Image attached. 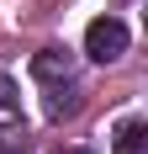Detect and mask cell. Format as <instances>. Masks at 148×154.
Wrapping results in <instances>:
<instances>
[{"instance_id":"3","label":"cell","mask_w":148,"mask_h":154,"mask_svg":"<svg viewBox=\"0 0 148 154\" xmlns=\"http://www.w3.org/2000/svg\"><path fill=\"white\" fill-rule=\"evenodd\" d=\"M21 117H16L11 106H0V154H11V149H21Z\"/></svg>"},{"instance_id":"2","label":"cell","mask_w":148,"mask_h":154,"mask_svg":"<svg viewBox=\"0 0 148 154\" xmlns=\"http://www.w3.org/2000/svg\"><path fill=\"white\" fill-rule=\"evenodd\" d=\"M32 75H37V80H69L74 64H69V53H64V48H43V53L32 59Z\"/></svg>"},{"instance_id":"5","label":"cell","mask_w":148,"mask_h":154,"mask_svg":"<svg viewBox=\"0 0 148 154\" xmlns=\"http://www.w3.org/2000/svg\"><path fill=\"white\" fill-rule=\"evenodd\" d=\"M11 154H21V149H11Z\"/></svg>"},{"instance_id":"4","label":"cell","mask_w":148,"mask_h":154,"mask_svg":"<svg viewBox=\"0 0 148 154\" xmlns=\"http://www.w3.org/2000/svg\"><path fill=\"white\" fill-rule=\"evenodd\" d=\"M53 154H90V149H74V143H69V149H53Z\"/></svg>"},{"instance_id":"1","label":"cell","mask_w":148,"mask_h":154,"mask_svg":"<svg viewBox=\"0 0 148 154\" xmlns=\"http://www.w3.org/2000/svg\"><path fill=\"white\" fill-rule=\"evenodd\" d=\"M85 53L95 64H111V59H122L127 53V27H122L117 16H95L85 27Z\"/></svg>"}]
</instances>
